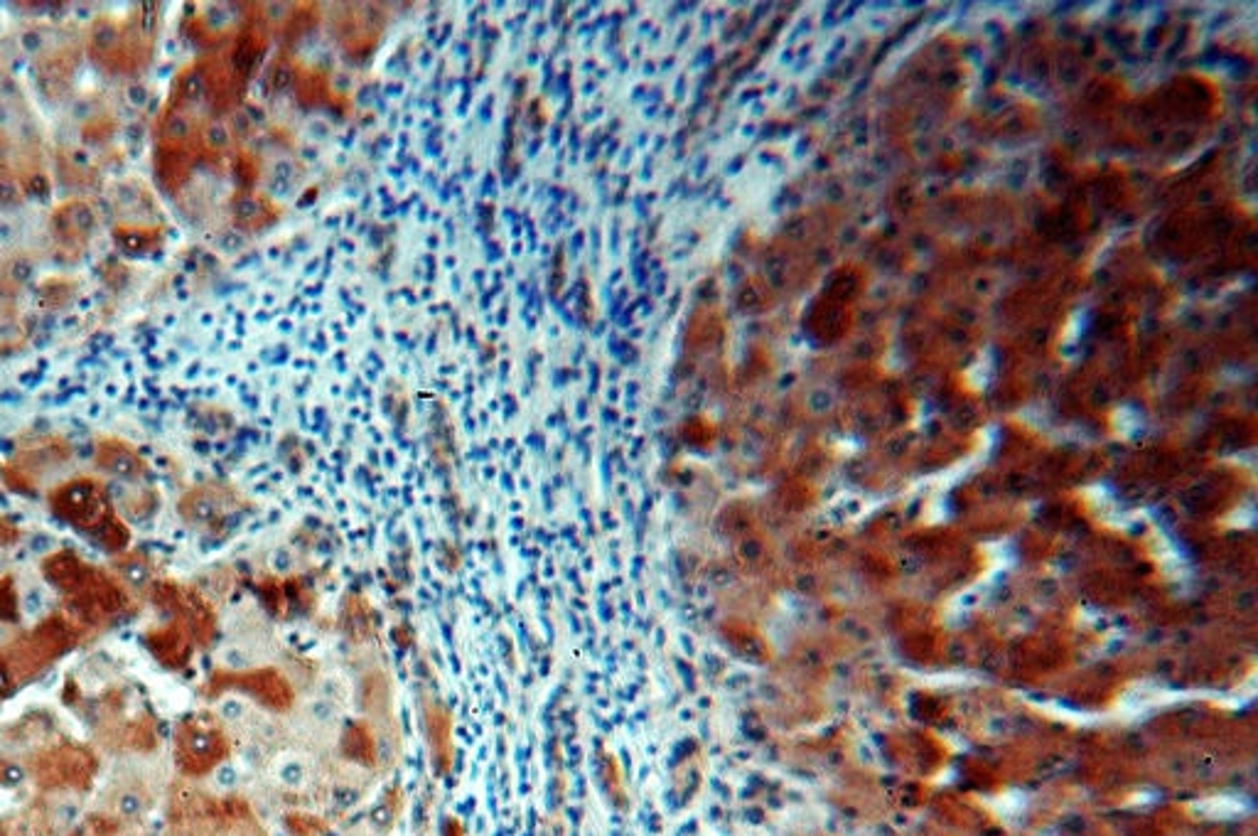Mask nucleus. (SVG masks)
Instances as JSON below:
<instances>
[{"instance_id": "23", "label": "nucleus", "mask_w": 1258, "mask_h": 836, "mask_svg": "<svg viewBox=\"0 0 1258 836\" xmlns=\"http://www.w3.org/2000/svg\"><path fill=\"white\" fill-rule=\"evenodd\" d=\"M202 143L212 150H224L229 146V131L222 123H209L202 131Z\"/></svg>"}, {"instance_id": "17", "label": "nucleus", "mask_w": 1258, "mask_h": 836, "mask_svg": "<svg viewBox=\"0 0 1258 836\" xmlns=\"http://www.w3.org/2000/svg\"><path fill=\"white\" fill-rule=\"evenodd\" d=\"M116 131H118L116 116L111 114V111H101L99 106H96V109L82 121V131L79 133H82L84 146L101 148L116 136Z\"/></svg>"}, {"instance_id": "30", "label": "nucleus", "mask_w": 1258, "mask_h": 836, "mask_svg": "<svg viewBox=\"0 0 1258 836\" xmlns=\"http://www.w3.org/2000/svg\"><path fill=\"white\" fill-rule=\"evenodd\" d=\"M15 541H18V529L8 519H0V546H10Z\"/></svg>"}, {"instance_id": "11", "label": "nucleus", "mask_w": 1258, "mask_h": 836, "mask_svg": "<svg viewBox=\"0 0 1258 836\" xmlns=\"http://www.w3.org/2000/svg\"><path fill=\"white\" fill-rule=\"evenodd\" d=\"M359 704L364 714L391 721L394 718V689H391L389 677L381 669H372L359 682Z\"/></svg>"}, {"instance_id": "16", "label": "nucleus", "mask_w": 1258, "mask_h": 836, "mask_svg": "<svg viewBox=\"0 0 1258 836\" xmlns=\"http://www.w3.org/2000/svg\"><path fill=\"white\" fill-rule=\"evenodd\" d=\"M111 197H114L116 212H121L126 217L123 222L145 224V212L150 209V200L141 185H136V182H121V185L114 187Z\"/></svg>"}, {"instance_id": "6", "label": "nucleus", "mask_w": 1258, "mask_h": 836, "mask_svg": "<svg viewBox=\"0 0 1258 836\" xmlns=\"http://www.w3.org/2000/svg\"><path fill=\"white\" fill-rule=\"evenodd\" d=\"M236 507V497L231 495L227 487H219V485H204V487H195V490L187 492L185 497L180 500V517L185 519L190 527H214V524L224 522Z\"/></svg>"}, {"instance_id": "8", "label": "nucleus", "mask_w": 1258, "mask_h": 836, "mask_svg": "<svg viewBox=\"0 0 1258 836\" xmlns=\"http://www.w3.org/2000/svg\"><path fill=\"white\" fill-rule=\"evenodd\" d=\"M96 468L123 482H138L148 473V465L138 455V450L118 438H101L96 446Z\"/></svg>"}, {"instance_id": "4", "label": "nucleus", "mask_w": 1258, "mask_h": 836, "mask_svg": "<svg viewBox=\"0 0 1258 836\" xmlns=\"http://www.w3.org/2000/svg\"><path fill=\"white\" fill-rule=\"evenodd\" d=\"M224 679V689H236L239 694L254 699L258 706L273 711V714H286L295 704V689L288 682L283 672L276 667H251V669H229Z\"/></svg>"}, {"instance_id": "26", "label": "nucleus", "mask_w": 1258, "mask_h": 836, "mask_svg": "<svg viewBox=\"0 0 1258 836\" xmlns=\"http://www.w3.org/2000/svg\"><path fill=\"white\" fill-rule=\"evenodd\" d=\"M23 780H25V770L20 768V765L8 763V765H3V770H0V782H3L5 787H15Z\"/></svg>"}, {"instance_id": "29", "label": "nucleus", "mask_w": 1258, "mask_h": 836, "mask_svg": "<svg viewBox=\"0 0 1258 836\" xmlns=\"http://www.w3.org/2000/svg\"><path fill=\"white\" fill-rule=\"evenodd\" d=\"M126 96H128V101H131V106H136V109H143V106L148 104V101H150L148 89H145V87H138V84H133V87H128Z\"/></svg>"}, {"instance_id": "31", "label": "nucleus", "mask_w": 1258, "mask_h": 836, "mask_svg": "<svg viewBox=\"0 0 1258 836\" xmlns=\"http://www.w3.org/2000/svg\"><path fill=\"white\" fill-rule=\"evenodd\" d=\"M5 632H8V630H5V625H3V623H0V642H5V640H8V635H5Z\"/></svg>"}, {"instance_id": "25", "label": "nucleus", "mask_w": 1258, "mask_h": 836, "mask_svg": "<svg viewBox=\"0 0 1258 836\" xmlns=\"http://www.w3.org/2000/svg\"><path fill=\"white\" fill-rule=\"evenodd\" d=\"M15 239H18V224L8 214L0 212V246H10Z\"/></svg>"}, {"instance_id": "5", "label": "nucleus", "mask_w": 1258, "mask_h": 836, "mask_svg": "<svg viewBox=\"0 0 1258 836\" xmlns=\"http://www.w3.org/2000/svg\"><path fill=\"white\" fill-rule=\"evenodd\" d=\"M96 224H99L96 209L86 200L62 202V205L52 209L50 217L52 234H55L57 244L67 251H84L89 241L94 239Z\"/></svg>"}, {"instance_id": "3", "label": "nucleus", "mask_w": 1258, "mask_h": 836, "mask_svg": "<svg viewBox=\"0 0 1258 836\" xmlns=\"http://www.w3.org/2000/svg\"><path fill=\"white\" fill-rule=\"evenodd\" d=\"M423 741H426L430 768L435 777L453 773L455 765V718L450 706L433 694H421L418 701Z\"/></svg>"}, {"instance_id": "24", "label": "nucleus", "mask_w": 1258, "mask_h": 836, "mask_svg": "<svg viewBox=\"0 0 1258 836\" xmlns=\"http://www.w3.org/2000/svg\"><path fill=\"white\" fill-rule=\"evenodd\" d=\"M234 212L241 222H254L258 214H261V205H258L254 197H239L234 205Z\"/></svg>"}, {"instance_id": "15", "label": "nucleus", "mask_w": 1258, "mask_h": 836, "mask_svg": "<svg viewBox=\"0 0 1258 836\" xmlns=\"http://www.w3.org/2000/svg\"><path fill=\"white\" fill-rule=\"evenodd\" d=\"M340 623L349 640L364 642L374 635V610L369 608L367 600L349 596L347 603H342Z\"/></svg>"}, {"instance_id": "14", "label": "nucleus", "mask_w": 1258, "mask_h": 836, "mask_svg": "<svg viewBox=\"0 0 1258 836\" xmlns=\"http://www.w3.org/2000/svg\"><path fill=\"white\" fill-rule=\"evenodd\" d=\"M192 158H195V153H190V150L158 148L155 168H158V178L165 190H180L185 185L192 173Z\"/></svg>"}, {"instance_id": "13", "label": "nucleus", "mask_w": 1258, "mask_h": 836, "mask_svg": "<svg viewBox=\"0 0 1258 836\" xmlns=\"http://www.w3.org/2000/svg\"><path fill=\"white\" fill-rule=\"evenodd\" d=\"M598 782L612 805H615L617 809L629 807V792H627V782H625V773H622L620 758L607 748L598 750Z\"/></svg>"}, {"instance_id": "2", "label": "nucleus", "mask_w": 1258, "mask_h": 836, "mask_svg": "<svg viewBox=\"0 0 1258 836\" xmlns=\"http://www.w3.org/2000/svg\"><path fill=\"white\" fill-rule=\"evenodd\" d=\"M50 505L57 517L101 541L106 551H121L128 544V529L116 517L109 495L96 480L77 478L62 482L50 492Z\"/></svg>"}, {"instance_id": "1", "label": "nucleus", "mask_w": 1258, "mask_h": 836, "mask_svg": "<svg viewBox=\"0 0 1258 836\" xmlns=\"http://www.w3.org/2000/svg\"><path fill=\"white\" fill-rule=\"evenodd\" d=\"M155 47V25L150 13H131L126 18H96L89 28L91 60L111 74H138L148 67Z\"/></svg>"}, {"instance_id": "20", "label": "nucleus", "mask_w": 1258, "mask_h": 836, "mask_svg": "<svg viewBox=\"0 0 1258 836\" xmlns=\"http://www.w3.org/2000/svg\"><path fill=\"white\" fill-rule=\"evenodd\" d=\"M121 507L131 519H148L155 512V507H158V497L150 490H138V495L126 497Z\"/></svg>"}, {"instance_id": "7", "label": "nucleus", "mask_w": 1258, "mask_h": 836, "mask_svg": "<svg viewBox=\"0 0 1258 836\" xmlns=\"http://www.w3.org/2000/svg\"><path fill=\"white\" fill-rule=\"evenodd\" d=\"M79 57L74 47H50L37 52L35 79L37 87L50 101H62L72 91Z\"/></svg>"}, {"instance_id": "9", "label": "nucleus", "mask_w": 1258, "mask_h": 836, "mask_svg": "<svg viewBox=\"0 0 1258 836\" xmlns=\"http://www.w3.org/2000/svg\"><path fill=\"white\" fill-rule=\"evenodd\" d=\"M340 753L344 760L359 765V768H369V770L376 768L381 760V753H379V738H376L372 721H367V718H354V721H349L347 726L342 728Z\"/></svg>"}, {"instance_id": "12", "label": "nucleus", "mask_w": 1258, "mask_h": 836, "mask_svg": "<svg viewBox=\"0 0 1258 836\" xmlns=\"http://www.w3.org/2000/svg\"><path fill=\"white\" fill-rule=\"evenodd\" d=\"M114 241L118 249L126 251V254L143 256L158 249L160 241H163V232H160L158 224L121 222L114 227Z\"/></svg>"}, {"instance_id": "28", "label": "nucleus", "mask_w": 1258, "mask_h": 836, "mask_svg": "<svg viewBox=\"0 0 1258 836\" xmlns=\"http://www.w3.org/2000/svg\"><path fill=\"white\" fill-rule=\"evenodd\" d=\"M440 836H467V829L458 817H445L440 822Z\"/></svg>"}, {"instance_id": "19", "label": "nucleus", "mask_w": 1258, "mask_h": 836, "mask_svg": "<svg viewBox=\"0 0 1258 836\" xmlns=\"http://www.w3.org/2000/svg\"><path fill=\"white\" fill-rule=\"evenodd\" d=\"M286 829L290 836H325L327 822H322L320 817H313V814L298 812V814H288Z\"/></svg>"}, {"instance_id": "10", "label": "nucleus", "mask_w": 1258, "mask_h": 836, "mask_svg": "<svg viewBox=\"0 0 1258 836\" xmlns=\"http://www.w3.org/2000/svg\"><path fill=\"white\" fill-rule=\"evenodd\" d=\"M227 736L219 728L192 726L185 736V755L197 770H217L227 758Z\"/></svg>"}, {"instance_id": "22", "label": "nucleus", "mask_w": 1258, "mask_h": 836, "mask_svg": "<svg viewBox=\"0 0 1258 836\" xmlns=\"http://www.w3.org/2000/svg\"><path fill=\"white\" fill-rule=\"evenodd\" d=\"M116 809H118V814H121V817L136 819V817H141V814H143L145 802H143V797L138 795V792L126 790V792H121V795H118Z\"/></svg>"}, {"instance_id": "27", "label": "nucleus", "mask_w": 1258, "mask_h": 836, "mask_svg": "<svg viewBox=\"0 0 1258 836\" xmlns=\"http://www.w3.org/2000/svg\"><path fill=\"white\" fill-rule=\"evenodd\" d=\"M77 817H79V807L77 805H72V802H67V805H59V809H57V824H59V827H72V824L77 822Z\"/></svg>"}, {"instance_id": "18", "label": "nucleus", "mask_w": 1258, "mask_h": 836, "mask_svg": "<svg viewBox=\"0 0 1258 836\" xmlns=\"http://www.w3.org/2000/svg\"><path fill=\"white\" fill-rule=\"evenodd\" d=\"M25 182L13 173H0V212H13L25 200Z\"/></svg>"}, {"instance_id": "21", "label": "nucleus", "mask_w": 1258, "mask_h": 836, "mask_svg": "<svg viewBox=\"0 0 1258 836\" xmlns=\"http://www.w3.org/2000/svg\"><path fill=\"white\" fill-rule=\"evenodd\" d=\"M118 571H121V576L126 578L128 583H133V586H143L150 576L148 564H145L141 556H123V559L118 561Z\"/></svg>"}]
</instances>
